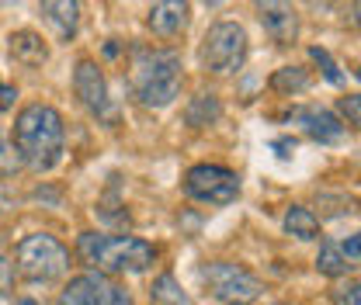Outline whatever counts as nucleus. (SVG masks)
Returning a JSON list of instances; mask_svg holds the SVG:
<instances>
[{
  "label": "nucleus",
  "instance_id": "obj_1",
  "mask_svg": "<svg viewBox=\"0 0 361 305\" xmlns=\"http://www.w3.org/2000/svg\"><path fill=\"white\" fill-rule=\"evenodd\" d=\"M66 146V125L63 115L52 104H25L14 118V149L21 156V163L35 174H45L59 163Z\"/></svg>",
  "mask_w": 361,
  "mask_h": 305
},
{
  "label": "nucleus",
  "instance_id": "obj_2",
  "mask_svg": "<svg viewBox=\"0 0 361 305\" xmlns=\"http://www.w3.org/2000/svg\"><path fill=\"white\" fill-rule=\"evenodd\" d=\"M77 257L90 270L104 274H142L157 263V247L139 236H104V232H80Z\"/></svg>",
  "mask_w": 361,
  "mask_h": 305
},
{
  "label": "nucleus",
  "instance_id": "obj_3",
  "mask_svg": "<svg viewBox=\"0 0 361 305\" xmlns=\"http://www.w3.org/2000/svg\"><path fill=\"white\" fill-rule=\"evenodd\" d=\"M174 49H135L133 56V90L146 108H167L180 94L184 73Z\"/></svg>",
  "mask_w": 361,
  "mask_h": 305
},
{
  "label": "nucleus",
  "instance_id": "obj_4",
  "mask_svg": "<svg viewBox=\"0 0 361 305\" xmlns=\"http://www.w3.org/2000/svg\"><path fill=\"white\" fill-rule=\"evenodd\" d=\"M14 267L32 285H52L70 270V250L49 232H32L14 247Z\"/></svg>",
  "mask_w": 361,
  "mask_h": 305
},
{
  "label": "nucleus",
  "instance_id": "obj_5",
  "mask_svg": "<svg viewBox=\"0 0 361 305\" xmlns=\"http://www.w3.org/2000/svg\"><path fill=\"white\" fill-rule=\"evenodd\" d=\"M202 285L209 295L223 305H254L264 295V285L257 274H250L243 263L233 261H212L202 267Z\"/></svg>",
  "mask_w": 361,
  "mask_h": 305
},
{
  "label": "nucleus",
  "instance_id": "obj_6",
  "mask_svg": "<svg viewBox=\"0 0 361 305\" xmlns=\"http://www.w3.org/2000/svg\"><path fill=\"white\" fill-rule=\"evenodd\" d=\"M247 63V32L236 21H219L202 39V66L209 73L229 77Z\"/></svg>",
  "mask_w": 361,
  "mask_h": 305
},
{
  "label": "nucleus",
  "instance_id": "obj_7",
  "mask_svg": "<svg viewBox=\"0 0 361 305\" xmlns=\"http://www.w3.org/2000/svg\"><path fill=\"white\" fill-rule=\"evenodd\" d=\"M59 305H135L133 295L104 270H84L59 292Z\"/></svg>",
  "mask_w": 361,
  "mask_h": 305
},
{
  "label": "nucleus",
  "instance_id": "obj_8",
  "mask_svg": "<svg viewBox=\"0 0 361 305\" xmlns=\"http://www.w3.org/2000/svg\"><path fill=\"white\" fill-rule=\"evenodd\" d=\"M184 194L202 205H229L240 194V177L219 163H198L184 174Z\"/></svg>",
  "mask_w": 361,
  "mask_h": 305
},
{
  "label": "nucleus",
  "instance_id": "obj_9",
  "mask_svg": "<svg viewBox=\"0 0 361 305\" xmlns=\"http://www.w3.org/2000/svg\"><path fill=\"white\" fill-rule=\"evenodd\" d=\"M73 90L80 97V104L87 108L94 118L101 122H115V108H111V97H108V84H104V73L97 70V63L80 59L77 70H73Z\"/></svg>",
  "mask_w": 361,
  "mask_h": 305
},
{
  "label": "nucleus",
  "instance_id": "obj_10",
  "mask_svg": "<svg viewBox=\"0 0 361 305\" xmlns=\"http://www.w3.org/2000/svg\"><path fill=\"white\" fill-rule=\"evenodd\" d=\"M254 4H257V18H261L264 32L278 45H292L299 39V14H295L292 0H254Z\"/></svg>",
  "mask_w": 361,
  "mask_h": 305
},
{
  "label": "nucleus",
  "instance_id": "obj_11",
  "mask_svg": "<svg viewBox=\"0 0 361 305\" xmlns=\"http://www.w3.org/2000/svg\"><path fill=\"white\" fill-rule=\"evenodd\" d=\"M188 21H191L188 0H157V4L149 7V18H146L149 32L160 35V39H174V35H180V32L188 28Z\"/></svg>",
  "mask_w": 361,
  "mask_h": 305
},
{
  "label": "nucleus",
  "instance_id": "obj_12",
  "mask_svg": "<svg viewBox=\"0 0 361 305\" xmlns=\"http://www.w3.org/2000/svg\"><path fill=\"white\" fill-rule=\"evenodd\" d=\"M288 118H295L306 129V135L316 142H341L344 139V122L326 108H295Z\"/></svg>",
  "mask_w": 361,
  "mask_h": 305
},
{
  "label": "nucleus",
  "instance_id": "obj_13",
  "mask_svg": "<svg viewBox=\"0 0 361 305\" xmlns=\"http://www.w3.org/2000/svg\"><path fill=\"white\" fill-rule=\"evenodd\" d=\"M39 11H42L45 25L56 32V39L70 42L77 35V25H80V0H39Z\"/></svg>",
  "mask_w": 361,
  "mask_h": 305
},
{
  "label": "nucleus",
  "instance_id": "obj_14",
  "mask_svg": "<svg viewBox=\"0 0 361 305\" xmlns=\"http://www.w3.org/2000/svg\"><path fill=\"white\" fill-rule=\"evenodd\" d=\"M7 52H11V59L18 63V66H28V70H35V66H42L45 59H49V45L42 42V35L39 32H14L11 39H7Z\"/></svg>",
  "mask_w": 361,
  "mask_h": 305
},
{
  "label": "nucleus",
  "instance_id": "obj_15",
  "mask_svg": "<svg viewBox=\"0 0 361 305\" xmlns=\"http://www.w3.org/2000/svg\"><path fill=\"white\" fill-rule=\"evenodd\" d=\"M149 305H195V299L180 288V281L171 270H164V274L153 278V285H149Z\"/></svg>",
  "mask_w": 361,
  "mask_h": 305
},
{
  "label": "nucleus",
  "instance_id": "obj_16",
  "mask_svg": "<svg viewBox=\"0 0 361 305\" xmlns=\"http://www.w3.org/2000/svg\"><path fill=\"white\" fill-rule=\"evenodd\" d=\"M285 232L288 236H295V239H319V218H316L313 208H306V205H292L288 212H285Z\"/></svg>",
  "mask_w": 361,
  "mask_h": 305
},
{
  "label": "nucleus",
  "instance_id": "obj_17",
  "mask_svg": "<svg viewBox=\"0 0 361 305\" xmlns=\"http://www.w3.org/2000/svg\"><path fill=\"white\" fill-rule=\"evenodd\" d=\"M219 115H223V104H219L216 94H198V97L184 108V122H188L191 129H205V125H212Z\"/></svg>",
  "mask_w": 361,
  "mask_h": 305
},
{
  "label": "nucleus",
  "instance_id": "obj_18",
  "mask_svg": "<svg viewBox=\"0 0 361 305\" xmlns=\"http://www.w3.org/2000/svg\"><path fill=\"white\" fill-rule=\"evenodd\" d=\"M351 267H355V263H348V254H344L337 243H323V247H319L316 270H319L323 278H344V274H351Z\"/></svg>",
  "mask_w": 361,
  "mask_h": 305
},
{
  "label": "nucleus",
  "instance_id": "obj_19",
  "mask_svg": "<svg viewBox=\"0 0 361 305\" xmlns=\"http://www.w3.org/2000/svg\"><path fill=\"white\" fill-rule=\"evenodd\" d=\"M310 84H313V77L306 66H281L271 77V90H278V94H302Z\"/></svg>",
  "mask_w": 361,
  "mask_h": 305
},
{
  "label": "nucleus",
  "instance_id": "obj_20",
  "mask_svg": "<svg viewBox=\"0 0 361 305\" xmlns=\"http://www.w3.org/2000/svg\"><path fill=\"white\" fill-rule=\"evenodd\" d=\"M25 163H21V156H18V149H14V142H7L4 139V132H0V177H11L14 170H21Z\"/></svg>",
  "mask_w": 361,
  "mask_h": 305
},
{
  "label": "nucleus",
  "instance_id": "obj_21",
  "mask_svg": "<svg viewBox=\"0 0 361 305\" xmlns=\"http://www.w3.org/2000/svg\"><path fill=\"white\" fill-rule=\"evenodd\" d=\"M310 56H313V63H319V70H323V77H326L330 84H344V73L337 70V63L330 59V52H326V49L313 45V49H310Z\"/></svg>",
  "mask_w": 361,
  "mask_h": 305
},
{
  "label": "nucleus",
  "instance_id": "obj_22",
  "mask_svg": "<svg viewBox=\"0 0 361 305\" xmlns=\"http://www.w3.org/2000/svg\"><path fill=\"white\" fill-rule=\"evenodd\" d=\"M337 111H341V118H344L348 125L361 129V94H348V97H341V101H337Z\"/></svg>",
  "mask_w": 361,
  "mask_h": 305
},
{
  "label": "nucleus",
  "instance_id": "obj_23",
  "mask_svg": "<svg viewBox=\"0 0 361 305\" xmlns=\"http://www.w3.org/2000/svg\"><path fill=\"white\" fill-rule=\"evenodd\" d=\"M334 302L337 305H361V281L337 288V292H334Z\"/></svg>",
  "mask_w": 361,
  "mask_h": 305
},
{
  "label": "nucleus",
  "instance_id": "obj_24",
  "mask_svg": "<svg viewBox=\"0 0 361 305\" xmlns=\"http://www.w3.org/2000/svg\"><path fill=\"white\" fill-rule=\"evenodd\" d=\"M11 285H14V263L0 257V299L11 292Z\"/></svg>",
  "mask_w": 361,
  "mask_h": 305
},
{
  "label": "nucleus",
  "instance_id": "obj_25",
  "mask_svg": "<svg viewBox=\"0 0 361 305\" xmlns=\"http://www.w3.org/2000/svg\"><path fill=\"white\" fill-rule=\"evenodd\" d=\"M341 250L348 254V261H361V232H355V236H348Z\"/></svg>",
  "mask_w": 361,
  "mask_h": 305
},
{
  "label": "nucleus",
  "instance_id": "obj_26",
  "mask_svg": "<svg viewBox=\"0 0 361 305\" xmlns=\"http://www.w3.org/2000/svg\"><path fill=\"white\" fill-rule=\"evenodd\" d=\"M14 101H18V87H7V84L0 80V111H11Z\"/></svg>",
  "mask_w": 361,
  "mask_h": 305
},
{
  "label": "nucleus",
  "instance_id": "obj_27",
  "mask_svg": "<svg viewBox=\"0 0 361 305\" xmlns=\"http://www.w3.org/2000/svg\"><path fill=\"white\" fill-rule=\"evenodd\" d=\"M271 149H278V156H281V160H288V156L295 153V139H274V142H271Z\"/></svg>",
  "mask_w": 361,
  "mask_h": 305
},
{
  "label": "nucleus",
  "instance_id": "obj_28",
  "mask_svg": "<svg viewBox=\"0 0 361 305\" xmlns=\"http://www.w3.org/2000/svg\"><path fill=\"white\" fill-rule=\"evenodd\" d=\"M351 25L361 28V0H351Z\"/></svg>",
  "mask_w": 361,
  "mask_h": 305
},
{
  "label": "nucleus",
  "instance_id": "obj_29",
  "mask_svg": "<svg viewBox=\"0 0 361 305\" xmlns=\"http://www.w3.org/2000/svg\"><path fill=\"white\" fill-rule=\"evenodd\" d=\"M14 305H42V302H32V299H18Z\"/></svg>",
  "mask_w": 361,
  "mask_h": 305
},
{
  "label": "nucleus",
  "instance_id": "obj_30",
  "mask_svg": "<svg viewBox=\"0 0 361 305\" xmlns=\"http://www.w3.org/2000/svg\"><path fill=\"white\" fill-rule=\"evenodd\" d=\"M355 77H358V80H361V66H358V70H355Z\"/></svg>",
  "mask_w": 361,
  "mask_h": 305
},
{
  "label": "nucleus",
  "instance_id": "obj_31",
  "mask_svg": "<svg viewBox=\"0 0 361 305\" xmlns=\"http://www.w3.org/2000/svg\"><path fill=\"white\" fill-rule=\"evenodd\" d=\"M271 305H281V302H271Z\"/></svg>",
  "mask_w": 361,
  "mask_h": 305
}]
</instances>
